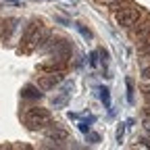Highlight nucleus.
Masks as SVG:
<instances>
[{
  "label": "nucleus",
  "mask_w": 150,
  "mask_h": 150,
  "mask_svg": "<svg viewBox=\"0 0 150 150\" xmlns=\"http://www.w3.org/2000/svg\"><path fill=\"white\" fill-rule=\"evenodd\" d=\"M144 15H148V11L142 8V6H138V4H134V2H127V4H123V6H119L117 11H112V13H110L112 21H115L121 29L131 27L136 21H140Z\"/></svg>",
  "instance_id": "obj_3"
},
{
  "label": "nucleus",
  "mask_w": 150,
  "mask_h": 150,
  "mask_svg": "<svg viewBox=\"0 0 150 150\" xmlns=\"http://www.w3.org/2000/svg\"><path fill=\"white\" fill-rule=\"evenodd\" d=\"M94 121H96V117H94V115H88V119L81 121V123L77 125L79 131H81V134H88V131H90V123H94Z\"/></svg>",
  "instance_id": "obj_16"
},
{
  "label": "nucleus",
  "mask_w": 150,
  "mask_h": 150,
  "mask_svg": "<svg viewBox=\"0 0 150 150\" xmlns=\"http://www.w3.org/2000/svg\"><path fill=\"white\" fill-rule=\"evenodd\" d=\"M63 79H65L63 73H44V75L38 77V86H40L44 92H50V90H54L56 86H61Z\"/></svg>",
  "instance_id": "obj_6"
},
{
  "label": "nucleus",
  "mask_w": 150,
  "mask_h": 150,
  "mask_svg": "<svg viewBox=\"0 0 150 150\" xmlns=\"http://www.w3.org/2000/svg\"><path fill=\"white\" fill-rule=\"evenodd\" d=\"M86 136H88V142H90V144H98V142H102V136H100V134H92V131H88Z\"/></svg>",
  "instance_id": "obj_18"
},
{
  "label": "nucleus",
  "mask_w": 150,
  "mask_h": 150,
  "mask_svg": "<svg viewBox=\"0 0 150 150\" xmlns=\"http://www.w3.org/2000/svg\"><path fill=\"white\" fill-rule=\"evenodd\" d=\"M138 63H140V75H142V79L150 81V56H140Z\"/></svg>",
  "instance_id": "obj_11"
},
{
  "label": "nucleus",
  "mask_w": 150,
  "mask_h": 150,
  "mask_svg": "<svg viewBox=\"0 0 150 150\" xmlns=\"http://www.w3.org/2000/svg\"><path fill=\"white\" fill-rule=\"evenodd\" d=\"M125 33H127V38H131L134 42H136V40H142V38H148V35H150V13L144 15L140 21H136L131 27H127Z\"/></svg>",
  "instance_id": "obj_4"
},
{
  "label": "nucleus",
  "mask_w": 150,
  "mask_h": 150,
  "mask_svg": "<svg viewBox=\"0 0 150 150\" xmlns=\"http://www.w3.org/2000/svg\"><path fill=\"white\" fill-rule=\"evenodd\" d=\"M67 67H69V61L50 59V61H46V63H42L38 67V71L40 73H63V71H67Z\"/></svg>",
  "instance_id": "obj_8"
},
{
  "label": "nucleus",
  "mask_w": 150,
  "mask_h": 150,
  "mask_svg": "<svg viewBox=\"0 0 150 150\" xmlns=\"http://www.w3.org/2000/svg\"><path fill=\"white\" fill-rule=\"evenodd\" d=\"M125 88H127V102L134 104V100H136V92H134V81H131V77L125 79Z\"/></svg>",
  "instance_id": "obj_14"
},
{
  "label": "nucleus",
  "mask_w": 150,
  "mask_h": 150,
  "mask_svg": "<svg viewBox=\"0 0 150 150\" xmlns=\"http://www.w3.org/2000/svg\"><path fill=\"white\" fill-rule=\"evenodd\" d=\"M21 98L23 100H40V98H44V90L40 88V86H33V83H27V86H23V90H21Z\"/></svg>",
  "instance_id": "obj_9"
},
{
  "label": "nucleus",
  "mask_w": 150,
  "mask_h": 150,
  "mask_svg": "<svg viewBox=\"0 0 150 150\" xmlns=\"http://www.w3.org/2000/svg\"><path fill=\"white\" fill-rule=\"evenodd\" d=\"M21 121L29 131H44L52 121V110L44 106H23Z\"/></svg>",
  "instance_id": "obj_1"
},
{
  "label": "nucleus",
  "mask_w": 150,
  "mask_h": 150,
  "mask_svg": "<svg viewBox=\"0 0 150 150\" xmlns=\"http://www.w3.org/2000/svg\"><path fill=\"white\" fill-rule=\"evenodd\" d=\"M48 31H50V29H48L46 25H42V21H31V23L25 27L23 35H21V46H19V52H21V54H29V52L38 50V48H40L42 38H44Z\"/></svg>",
  "instance_id": "obj_2"
},
{
  "label": "nucleus",
  "mask_w": 150,
  "mask_h": 150,
  "mask_svg": "<svg viewBox=\"0 0 150 150\" xmlns=\"http://www.w3.org/2000/svg\"><path fill=\"white\" fill-rule=\"evenodd\" d=\"M50 2H52V0H50Z\"/></svg>",
  "instance_id": "obj_22"
},
{
  "label": "nucleus",
  "mask_w": 150,
  "mask_h": 150,
  "mask_svg": "<svg viewBox=\"0 0 150 150\" xmlns=\"http://www.w3.org/2000/svg\"><path fill=\"white\" fill-rule=\"evenodd\" d=\"M77 31L86 38V40H94V33H92V29H90L86 23H77Z\"/></svg>",
  "instance_id": "obj_15"
},
{
  "label": "nucleus",
  "mask_w": 150,
  "mask_h": 150,
  "mask_svg": "<svg viewBox=\"0 0 150 150\" xmlns=\"http://www.w3.org/2000/svg\"><path fill=\"white\" fill-rule=\"evenodd\" d=\"M125 129H127V123H121V125L117 127V134H115L117 144H121V142H123V134H125Z\"/></svg>",
  "instance_id": "obj_17"
},
{
  "label": "nucleus",
  "mask_w": 150,
  "mask_h": 150,
  "mask_svg": "<svg viewBox=\"0 0 150 150\" xmlns=\"http://www.w3.org/2000/svg\"><path fill=\"white\" fill-rule=\"evenodd\" d=\"M140 92H142V96H144V104H150V81L142 79V83H140Z\"/></svg>",
  "instance_id": "obj_13"
},
{
  "label": "nucleus",
  "mask_w": 150,
  "mask_h": 150,
  "mask_svg": "<svg viewBox=\"0 0 150 150\" xmlns=\"http://www.w3.org/2000/svg\"><path fill=\"white\" fill-rule=\"evenodd\" d=\"M94 2H98L100 6H104V8H108V11L112 13V11H117L119 6H123V4H127V2H131V0H94Z\"/></svg>",
  "instance_id": "obj_10"
},
{
  "label": "nucleus",
  "mask_w": 150,
  "mask_h": 150,
  "mask_svg": "<svg viewBox=\"0 0 150 150\" xmlns=\"http://www.w3.org/2000/svg\"><path fill=\"white\" fill-rule=\"evenodd\" d=\"M144 131H146V136L150 138V121H146V119H144Z\"/></svg>",
  "instance_id": "obj_20"
},
{
  "label": "nucleus",
  "mask_w": 150,
  "mask_h": 150,
  "mask_svg": "<svg viewBox=\"0 0 150 150\" xmlns=\"http://www.w3.org/2000/svg\"><path fill=\"white\" fill-rule=\"evenodd\" d=\"M42 134H44V138L50 140V142H67V140H69V131H67L63 125H59L56 121H50V125L42 131Z\"/></svg>",
  "instance_id": "obj_5"
},
{
  "label": "nucleus",
  "mask_w": 150,
  "mask_h": 150,
  "mask_svg": "<svg viewBox=\"0 0 150 150\" xmlns=\"http://www.w3.org/2000/svg\"><path fill=\"white\" fill-rule=\"evenodd\" d=\"M90 65H92V67H96V65H98V50L90 52Z\"/></svg>",
  "instance_id": "obj_19"
},
{
  "label": "nucleus",
  "mask_w": 150,
  "mask_h": 150,
  "mask_svg": "<svg viewBox=\"0 0 150 150\" xmlns=\"http://www.w3.org/2000/svg\"><path fill=\"white\" fill-rule=\"evenodd\" d=\"M73 86H75V81H73V79H69L67 83H63V86H61V94H59V96H54V98L50 100L52 108H61V106H65V104L69 102L71 92H73Z\"/></svg>",
  "instance_id": "obj_7"
},
{
  "label": "nucleus",
  "mask_w": 150,
  "mask_h": 150,
  "mask_svg": "<svg viewBox=\"0 0 150 150\" xmlns=\"http://www.w3.org/2000/svg\"><path fill=\"white\" fill-rule=\"evenodd\" d=\"M4 2H19V0H4Z\"/></svg>",
  "instance_id": "obj_21"
},
{
  "label": "nucleus",
  "mask_w": 150,
  "mask_h": 150,
  "mask_svg": "<svg viewBox=\"0 0 150 150\" xmlns=\"http://www.w3.org/2000/svg\"><path fill=\"white\" fill-rule=\"evenodd\" d=\"M96 96L100 98V102H102L104 108H110V92H108L106 86H98L96 88Z\"/></svg>",
  "instance_id": "obj_12"
}]
</instances>
